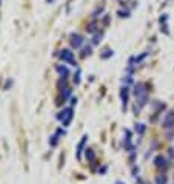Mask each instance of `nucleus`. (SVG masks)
Masks as SVG:
<instances>
[{"label": "nucleus", "instance_id": "obj_1", "mask_svg": "<svg viewBox=\"0 0 174 184\" xmlns=\"http://www.w3.org/2000/svg\"><path fill=\"white\" fill-rule=\"evenodd\" d=\"M134 94L137 97V102H139V108L145 107V104L148 102V91H146V85L139 82L136 85V90H134Z\"/></svg>", "mask_w": 174, "mask_h": 184}, {"label": "nucleus", "instance_id": "obj_2", "mask_svg": "<svg viewBox=\"0 0 174 184\" xmlns=\"http://www.w3.org/2000/svg\"><path fill=\"white\" fill-rule=\"evenodd\" d=\"M59 57L62 59L63 62H68V63H71V65H77L74 62V53L71 51V50H62L60 53H59Z\"/></svg>", "mask_w": 174, "mask_h": 184}, {"label": "nucleus", "instance_id": "obj_3", "mask_svg": "<svg viewBox=\"0 0 174 184\" xmlns=\"http://www.w3.org/2000/svg\"><path fill=\"white\" fill-rule=\"evenodd\" d=\"M59 119L63 122V125H68L73 119V108H65L60 115H59Z\"/></svg>", "mask_w": 174, "mask_h": 184}, {"label": "nucleus", "instance_id": "obj_4", "mask_svg": "<svg viewBox=\"0 0 174 184\" xmlns=\"http://www.w3.org/2000/svg\"><path fill=\"white\" fill-rule=\"evenodd\" d=\"M162 127H164V128L174 127V111H170V113H166V115H165L164 121H162Z\"/></svg>", "mask_w": 174, "mask_h": 184}, {"label": "nucleus", "instance_id": "obj_5", "mask_svg": "<svg viewBox=\"0 0 174 184\" xmlns=\"http://www.w3.org/2000/svg\"><path fill=\"white\" fill-rule=\"evenodd\" d=\"M71 47L73 48H80L83 45V37L80 36V34H71Z\"/></svg>", "mask_w": 174, "mask_h": 184}, {"label": "nucleus", "instance_id": "obj_6", "mask_svg": "<svg viewBox=\"0 0 174 184\" xmlns=\"http://www.w3.org/2000/svg\"><path fill=\"white\" fill-rule=\"evenodd\" d=\"M128 88L125 87V88H122L120 91V96H122V101H123V110H126V104H128Z\"/></svg>", "mask_w": 174, "mask_h": 184}, {"label": "nucleus", "instance_id": "obj_7", "mask_svg": "<svg viewBox=\"0 0 174 184\" xmlns=\"http://www.w3.org/2000/svg\"><path fill=\"white\" fill-rule=\"evenodd\" d=\"M154 164L157 166V167H164V169H166V161H165V158L162 155H159V156H156V159H154Z\"/></svg>", "mask_w": 174, "mask_h": 184}, {"label": "nucleus", "instance_id": "obj_8", "mask_svg": "<svg viewBox=\"0 0 174 184\" xmlns=\"http://www.w3.org/2000/svg\"><path fill=\"white\" fill-rule=\"evenodd\" d=\"M85 142H86V136H83L82 139H80V142H79V145H77V158H80V153H82V150H83V145H85Z\"/></svg>", "mask_w": 174, "mask_h": 184}, {"label": "nucleus", "instance_id": "obj_9", "mask_svg": "<svg viewBox=\"0 0 174 184\" xmlns=\"http://www.w3.org/2000/svg\"><path fill=\"white\" fill-rule=\"evenodd\" d=\"M166 183H168L166 175H157L156 176V184H166Z\"/></svg>", "mask_w": 174, "mask_h": 184}, {"label": "nucleus", "instance_id": "obj_10", "mask_svg": "<svg viewBox=\"0 0 174 184\" xmlns=\"http://www.w3.org/2000/svg\"><path fill=\"white\" fill-rule=\"evenodd\" d=\"M85 152H86V159H88V161H94V158H96L94 152H92L91 149H88V150H85Z\"/></svg>", "mask_w": 174, "mask_h": 184}, {"label": "nucleus", "instance_id": "obj_11", "mask_svg": "<svg viewBox=\"0 0 174 184\" xmlns=\"http://www.w3.org/2000/svg\"><path fill=\"white\" fill-rule=\"evenodd\" d=\"M57 71L60 73L62 76H68V73H69L66 67H60V65H59V67H57Z\"/></svg>", "mask_w": 174, "mask_h": 184}, {"label": "nucleus", "instance_id": "obj_12", "mask_svg": "<svg viewBox=\"0 0 174 184\" xmlns=\"http://www.w3.org/2000/svg\"><path fill=\"white\" fill-rule=\"evenodd\" d=\"M100 39H102V34H96V36H94V40H92V43H94V45H97V43L100 42Z\"/></svg>", "mask_w": 174, "mask_h": 184}, {"label": "nucleus", "instance_id": "obj_13", "mask_svg": "<svg viewBox=\"0 0 174 184\" xmlns=\"http://www.w3.org/2000/svg\"><path fill=\"white\" fill-rule=\"evenodd\" d=\"M137 132H139L140 135L145 132V124H139V125H137Z\"/></svg>", "mask_w": 174, "mask_h": 184}, {"label": "nucleus", "instance_id": "obj_14", "mask_svg": "<svg viewBox=\"0 0 174 184\" xmlns=\"http://www.w3.org/2000/svg\"><path fill=\"white\" fill-rule=\"evenodd\" d=\"M69 93H71V90H69V88H65V91H62V97H63V99H65V97H68Z\"/></svg>", "mask_w": 174, "mask_h": 184}, {"label": "nucleus", "instance_id": "obj_15", "mask_svg": "<svg viewBox=\"0 0 174 184\" xmlns=\"http://www.w3.org/2000/svg\"><path fill=\"white\" fill-rule=\"evenodd\" d=\"M86 54H88V56H89V54H91V48H89V47H86V48H85V50H83V54H82V56L85 57V56H86Z\"/></svg>", "mask_w": 174, "mask_h": 184}, {"label": "nucleus", "instance_id": "obj_16", "mask_svg": "<svg viewBox=\"0 0 174 184\" xmlns=\"http://www.w3.org/2000/svg\"><path fill=\"white\" fill-rule=\"evenodd\" d=\"M86 30H88L89 32H94V31H96V23H91V25H89Z\"/></svg>", "mask_w": 174, "mask_h": 184}, {"label": "nucleus", "instance_id": "obj_17", "mask_svg": "<svg viewBox=\"0 0 174 184\" xmlns=\"http://www.w3.org/2000/svg\"><path fill=\"white\" fill-rule=\"evenodd\" d=\"M74 82H75V84H79V82H80V71H77V76L74 78Z\"/></svg>", "mask_w": 174, "mask_h": 184}, {"label": "nucleus", "instance_id": "obj_18", "mask_svg": "<svg viewBox=\"0 0 174 184\" xmlns=\"http://www.w3.org/2000/svg\"><path fill=\"white\" fill-rule=\"evenodd\" d=\"M111 54H113V53H111L110 50H108V51H106V54H103V57H108V56H111Z\"/></svg>", "mask_w": 174, "mask_h": 184}, {"label": "nucleus", "instance_id": "obj_19", "mask_svg": "<svg viewBox=\"0 0 174 184\" xmlns=\"http://www.w3.org/2000/svg\"><path fill=\"white\" fill-rule=\"evenodd\" d=\"M174 136V130H173V132H170V133H168V138H173Z\"/></svg>", "mask_w": 174, "mask_h": 184}, {"label": "nucleus", "instance_id": "obj_20", "mask_svg": "<svg viewBox=\"0 0 174 184\" xmlns=\"http://www.w3.org/2000/svg\"><path fill=\"white\" fill-rule=\"evenodd\" d=\"M119 184H122V183H119Z\"/></svg>", "mask_w": 174, "mask_h": 184}]
</instances>
